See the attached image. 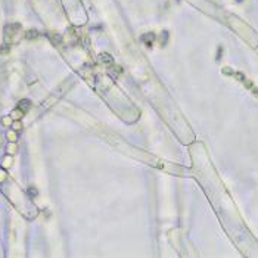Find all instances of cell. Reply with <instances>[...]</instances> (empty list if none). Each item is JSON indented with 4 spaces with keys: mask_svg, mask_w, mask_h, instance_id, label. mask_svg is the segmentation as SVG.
I'll list each match as a JSON object with an SVG mask.
<instances>
[{
    "mask_svg": "<svg viewBox=\"0 0 258 258\" xmlns=\"http://www.w3.org/2000/svg\"><path fill=\"white\" fill-rule=\"evenodd\" d=\"M19 31H21V25L19 24H9L6 25L5 28V38L8 43H14L16 41L18 38L16 37L19 36Z\"/></svg>",
    "mask_w": 258,
    "mask_h": 258,
    "instance_id": "obj_1",
    "label": "cell"
},
{
    "mask_svg": "<svg viewBox=\"0 0 258 258\" xmlns=\"http://www.w3.org/2000/svg\"><path fill=\"white\" fill-rule=\"evenodd\" d=\"M30 106H31V102H30V100H25V99L21 100V102L18 103V108L21 109L22 112H27L28 109H30Z\"/></svg>",
    "mask_w": 258,
    "mask_h": 258,
    "instance_id": "obj_2",
    "label": "cell"
},
{
    "mask_svg": "<svg viewBox=\"0 0 258 258\" xmlns=\"http://www.w3.org/2000/svg\"><path fill=\"white\" fill-rule=\"evenodd\" d=\"M143 40L146 41V46L150 47V46H152V41H154V34H146V36H143Z\"/></svg>",
    "mask_w": 258,
    "mask_h": 258,
    "instance_id": "obj_3",
    "label": "cell"
},
{
    "mask_svg": "<svg viewBox=\"0 0 258 258\" xmlns=\"http://www.w3.org/2000/svg\"><path fill=\"white\" fill-rule=\"evenodd\" d=\"M22 115H24V112H22V111H21L19 108L15 109L14 112H12V118H15V120H19V118L22 117Z\"/></svg>",
    "mask_w": 258,
    "mask_h": 258,
    "instance_id": "obj_4",
    "label": "cell"
},
{
    "mask_svg": "<svg viewBox=\"0 0 258 258\" xmlns=\"http://www.w3.org/2000/svg\"><path fill=\"white\" fill-rule=\"evenodd\" d=\"M14 128H15V130H21V122H19L18 120L14 122Z\"/></svg>",
    "mask_w": 258,
    "mask_h": 258,
    "instance_id": "obj_5",
    "label": "cell"
},
{
    "mask_svg": "<svg viewBox=\"0 0 258 258\" xmlns=\"http://www.w3.org/2000/svg\"><path fill=\"white\" fill-rule=\"evenodd\" d=\"M3 124H5V125H9V124H10V118L9 117H5V118H3Z\"/></svg>",
    "mask_w": 258,
    "mask_h": 258,
    "instance_id": "obj_6",
    "label": "cell"
},
{
    "mask_svg": "<svg viewBox=\"0 0 258 258\" xmlns=\"http://www.w3.org/2000/svg\"><path fill=\"white\" fill-rule=\"evenodd\" d=\"M9 139L10 140H14V139H16V136H15L14 133H9Z\"/></svg>",
    "mask_w": 258,
    "mask_h": 258,
    "instance_id": "obj_7",
    "label": "cell"
}]
</instances>
